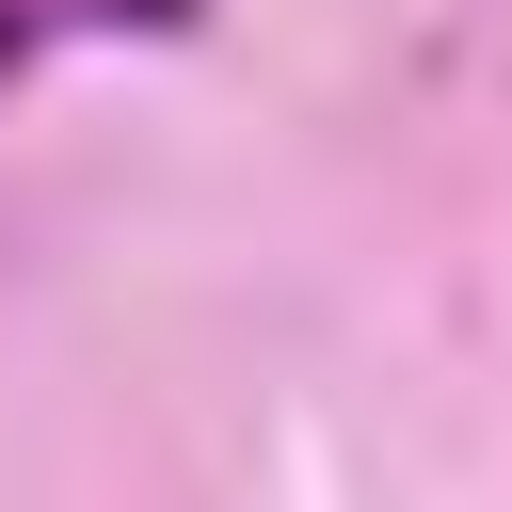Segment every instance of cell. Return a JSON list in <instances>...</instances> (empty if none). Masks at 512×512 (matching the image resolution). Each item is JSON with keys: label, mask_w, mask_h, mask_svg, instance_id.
I'll list each match as a JSON object with an SVG mask.
<instances>
[{"label": "cell", "mask_w": 512, "mask_h": 512, "mask_svg": "<svg viewBox=\"0 0 512 512\" xmlns=\"http://www.w3.org/2000/svg\"><path fill=\"white\" fill-rule=\"evenodd\" d=\"M208 0H0V80L32 64V48H64V32H192Z\"/></svg>", "instance_id": "1"}]
</instances>
